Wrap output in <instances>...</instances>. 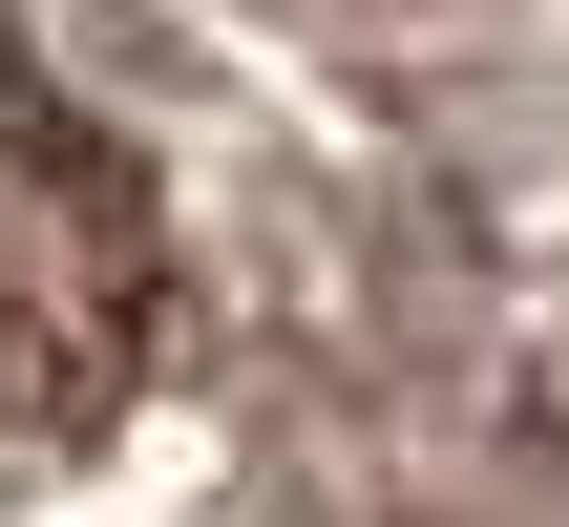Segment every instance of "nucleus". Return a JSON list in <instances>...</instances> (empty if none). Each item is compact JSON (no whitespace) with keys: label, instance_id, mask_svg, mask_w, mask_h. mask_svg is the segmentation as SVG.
I'll return each mask as SVG.
<instances>
[]
</instances>
